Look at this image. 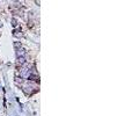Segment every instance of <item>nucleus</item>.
<instances>
[{
  "label": "nucleus",
  "mask_w": 132,
  "mask_h": 116,
  "mask_svg": "<svg viewBox=\"0 0 132 116\" xmlns=\"http://www.w3.org/2000/svg\"><path fill=\"white\" fill-rule=\"evenodd\" d=\"M35 1H36V4L37 5H40V0H35Z\"/></svg>",
  "instance_id": "423d86ee"
},
{
  "label": "nucleus",
  "mask_w": 132,
  "mask_h": 116,
  "mask_svg": "<svg viewBox=\"0 0 132 116\" xmlns=\"http://www.w3.org/2000/svg\"><path fill=\"white\" fill-rule=\"evenodd\" d=\"M16 55H18V57L24 56V50H23V49H18V50H16Z\"/></svg>",
  "instance_id": "f03ea898"
},
{
  "label": "nucleus",
  "mask_w": 132,
  "mask_h": 116,
  "mask_svg": "<svg viewBox=\"0 0 132 116\" xmlns=\"http://www.w3.org/2000/svg\"><path fill=\"white\" fill-rule=\"evenodd\" d=\"M14 35H15V36H20V34H19L18 30H15V31H14Z\"/></svg>",
  "instance_id": "39448f33"
},
{
  "label": "nucleus",
  "mask_w": 132,
  "mask_h": 116,
  "mask_svg": "<svg viewBox=\"0 0 132 116\" xmlns=\"http://www.w3.org/2000/svg\"><path fill=\"white\" fill-rule=\"evenodd\" d=\"M12 24H13V27H16L18 26V21L15 19H12Z\"/></svg>",
  "instance_id": "7ed1b4c3"
},
{
  "label": "nucleus",
  "mask_w": 132,
  "mask_h": 116,
  "mask_svg": "<svg viewBox=\"0 0 132 116\" xmlns=\"http://www.w3.org/2000/svg\"><path fill=\"white\" fill-rule=\"evenodd\" d=\"M14 46H15V48H19V46H21V44L16 42V43H14Z\"/></svg>",
  "instance_id": "20e7f679"
},
{
  "label": "nucleus",
  "mask_w": 132,
  "mask_h": 116,
  "mask_svg": "<svg viewBox=\"0 0 132 116\" xmlns=\"http://www.w3.org/2000/svg\"><path fill=\"white\" fill-rule=\"evenodd\" d=\"M0 27H2V23H1V20H0Z\"/></svg>",
  "instance_id": "0eeeda50"
},
{
  "label": "nucleus",
  "mask_w": 132,
  "mask_h": 116,
  "mask_svg": "<svg viewBox=\"0 0 132 116\" xmlns=\"http://www.w3.org/2000/svg\"><path fill=\"white\" fill-rule=\"evenodd\" d=\"M26 63V59H24V57L23 56H21V57H18V64H20V65H23Z\"/></svg>",
  "instance_id": "f257e3e1"
}]
</instances>
